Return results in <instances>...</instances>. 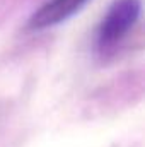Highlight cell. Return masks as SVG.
I'll return each mask as SVG.
<instances>
[{"mask_svg": "<svg viewBox=\"0 0 145 147\" xmlns=\"http://www.w3.org/2000/svg\"><path fill=\"white\" fill-rule=\"evenodd\" d=\"M89 0H48L44 2L29 19L31 29H46L56 26L75 12H79Z\"/></svg>", "mask_w": 145, "mask_h": 147, "instance_id": "7a4b0ae2", "label": "cell"}, {"mask_svg": "<svg viewBox=\"0 0 145 147\" xmlns=\"http://www.w3.org/2000/svg\"><path fill=\"white\" fill-rule=\"evenodd\" d=\"M140 9H142L140 0H114L97 28L96 34L97 50L108 51L114 48L138 21Z\"/></svg>", "mask_w": 145, "mask_h": 147, "instance_id": "6da1fadb", "label": "cell"}]
</instances>
